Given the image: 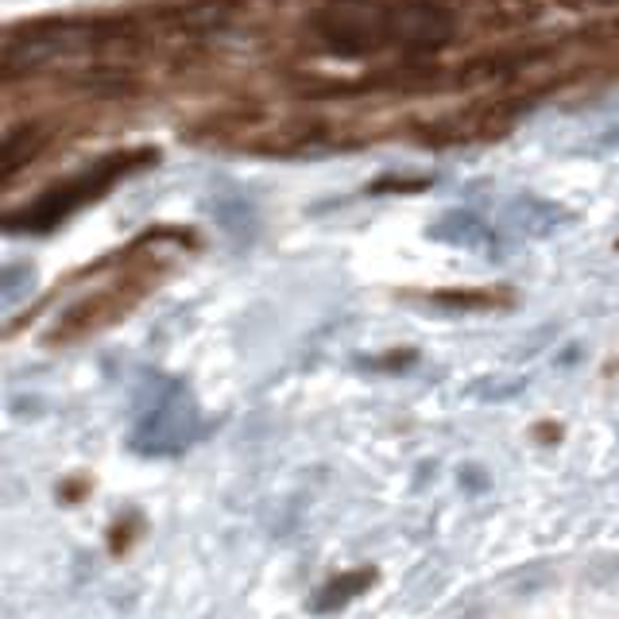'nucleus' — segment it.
<instances>
[{
  "instance_id": "423d86ee",
  "label": "nucleus",
  "mask_w": 619,
  "mask_h": 619,
  "mask_svg": "<svg viewBox=\"0 0 619 619\" xmlns=\"http://www.w3.org/2000/svg\"><path fill=\"white\" fill-rule=\"evenodd\" d=\"M511 225L519 228L522 237H547L554 228L570 225V213H562V205L542 202V198H515Z\"/></svg>"
},
{
  "instance_id": "7ed1b4c3",
  "label": "nucleus",
  "mask_w": 619,
  "mask_h": 619,
  "mask_svg": "<svg viewBox=\"0 0 619 619\" xmlns=\"http://www.w3.org/2000/svg\"><path fill=\"white\" fill-rule=\"evenodd\" d=\"M116 167H121V164H105L101 171H93V175H78V182H70V187L43 194L40 202H35L32 210H27L20 221H12V225H24V228H50V225H58V221H63L66 213L78 210V205H82L86 198L101 194V190H105L109 182H113Z\"/></svg>"
},
{
  "instance_id": "20e7f679",
  "label": "nucleus",
  "mask_w": 619,
  "mask_h": 619,
  "mask_svg": "<svg viewBox=\"0 0 619 619\" xmlns=\"http://www.w3.org/2000/svg\"><path fill=\"white\" fill-rule=\"evenodd\" d=\"M392 40H399L407 50L434 55L453 40V16L438 4H407L392 12Z\"/></svg>"
},
{
  "instance_id": "1a4fd4ad",
  "label": "nucleus",
  "mask_w": 619,
  "mask_h": 619,
  "mask_svg": "<svg viewBox=\"0 0 619 619\" xmlns=\"http://www.w3.org/2000/svg\"><path fill=\"white\" fill-rule=\"evenodd\" d=\"M375 581V573L372 570H352V573H341L337 581H329L326 588H322L314 600H310V608L314 611H334V608H341V604H349L352 596H360V593H368V585Z\"/></svg>"
},
{
  "instance_id": "6e6552de",
  "label": "nucleus",
  "mask_w": 619,
  "mask_h": 619,
  "mask_svg": "<svg viewBox=\"0 0 619 619\" xmlns=\"http://www.w3.org/2000/svg\"><path fill=\"white\" fill-rule=\"evenodd\" d=\"M210 217L217 221L221 233H228L233 240H252L260 221H256V210L245 202V198H213Z\"/></svg>"
},
{
  "instance_id": "f257e3e1",
  "label": "nucleus",
  "mask_w": 619,
  "mask_h": 619,
  "mask_svg": "<svg viewBox=\"0 0 619 619\" xmlns=\"http://www.w3.org/2000/svg\"><path fill=\"white\" fill-rule=\"evenodd\" d=\"M314 35L341 58H368L392 43V16L360 4H329L314 16Z\"/></svg>"
},
{
  "instance_id": "9d476101",
  "label": "nucleus",
  "mask_w": 619,
  "mask_h": 619,
  "mask_svg": "<svg viewBox=\"0 0 619 619\" xmlns=\"http://www.w3.org/2000/svg\"><path fill=\"white\" fill-rule=\"evenodd\" d=\"M43 147V128L40 124H24V128L9 132V139H4V151H0V175L4 179H12V175L20 171V167L32 159L35 151Z\"/></svg>"
},
{
  "instance_id": "9b49d317",
  "label": "nucleus",
  "mask_w": 619,
  "mask_h": 619,
  "mask_svg": "<svg viewBox=\"0 0 619 619\" xmlns=\"http://www.w3.org/2000/svg\"><path fill=\"white\" fill-rule=\"evenodd\" d=\"M32 291H35V268L32 263H9L4 275H0V294H4V302L16 306V302H24Z\"/></svg>"
},
{
  "instance_id": "f03ea898",
  "label": "nucleus",
  "mask_w": 619,
  "mask_h": 619,
  "mask_svg": "<svg viewBox=\"0 0 619 619\" xmlns=\"http://www.w3.org/2000/svg\"><path fill=\"white\" fill-rule=\"evenodd\" d=\"M74 32L70 24H40V27H24V32H12L4 43V74H20V70H40V66L55 63L66 55Z\"/></svg>"
},
{
  "instance_id": "0eeeda50",
  "label": "nucleus",
  "mask_w": 619,
  "mask_h": 619,
  "mask_svg": "<svg viewBox=\"0 0 619 619\" xmlns=\"http://www.w3.org/2000/svg\"><path fill=\"white\" fill-rule=\"evenodd\" d=\"M430 237L441 240V245H453V248H481L484 240H488V228H484V221L476 217L473 210H453L441 221H434Z\"/></svg>"
},
{
  "instance_id": "39448f33",
  "label": "nucleus",
  "mask_w": 619,
  "mask_h": 619,
  "mask_svg": "<svg viewBox=\"0 0 619 619\" xmlns=\"http://www.w3.org/2000/svg\"><path fill=\"white\" fill-rule=\"evenodd\" d=\"M190 430H194V407L187 399H171L151 410L144 434H139V446L155 449V453H167V449H179L190 438Z\"/></svg>"
}]
</instances>
